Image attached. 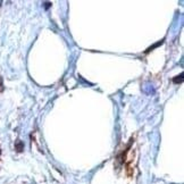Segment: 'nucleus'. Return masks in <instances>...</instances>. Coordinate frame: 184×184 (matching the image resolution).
Masks as SVG:
<instances>
[{
  "label": "nucleus",
  "mask_w": 184,
  "mask_h": 184,
  "mask_svg": "<svg viewBox=\"0 0 184 184\" xmlns=\"http://www.w3.org/2000/svg\"><path fill=\"white\" fill-rule=\"evenodd\" d=\"M15 148H16V150H17L18 152L23 151V149H24L23 142H22V141H17V142H16V144H15Z\"/></svg>",
  "instance_id": "1"
},
{
  "label": "nucleus",
  "mask_w": 184,
  "mask_h": 184,
  "mask_svg": "<svg viewBox=\"0 0 184 184\" xmlns=\"http://www.w3.org/2000/svg\"><path fill=\"white\" fill-rule=\"evenodd\" d=\"M162 42H164V41H160V42H157V43H155V45H154V46L149 47V48H148V50H147V51H145V53H148V52H149V51H151V50H152V49H154V48H156V47L160 46V45H161V43H162Z\"/></svg>",
  "instance_id": "2"
},
{
  "label": "nucleus",
  "mask_w": 184,
  "mask_h": 184,
  "mask_svg": "<svg viewBox=\"0 0 184 184\" xmlns=\"http://www.w3.org/2000/svg\"><path fill=\"white\" fill-rule=\"evenodd\" d=\"M0 154H1V150H0Z\"/></svg>",
  "instance_id": "5"
},
{
  "label": "nucleus",
  "mask_w": 184,
  "mask_h": 184,
  "mask_svg": "<svg viewBox=\"0 0 184 184\" xmlns=\"http://www.w3.org/2000/svg\"><path fill=\"white\" fill-rule=\"evenodd\" d=\"M182 81H183V74H180V77H174V79H173V82H174V83H181V82H182Z\"/></svg>",
  "instance_id": "3"
},
{
  "label": "nucleus",
  "mask_w": 184,
  "mask_h": 184,
  "mask_svg": "<svg viewBox=\"0 0 184 184\" xmlns=\"http://www.w3.org/2000/svg\"><path fill=\"white\" fill-rule=\"evenodd\" d=\"M4 91V80H2V77L0 76V92Z\"/></svg>",
  "instance_id": "4"
}]
</instances>
